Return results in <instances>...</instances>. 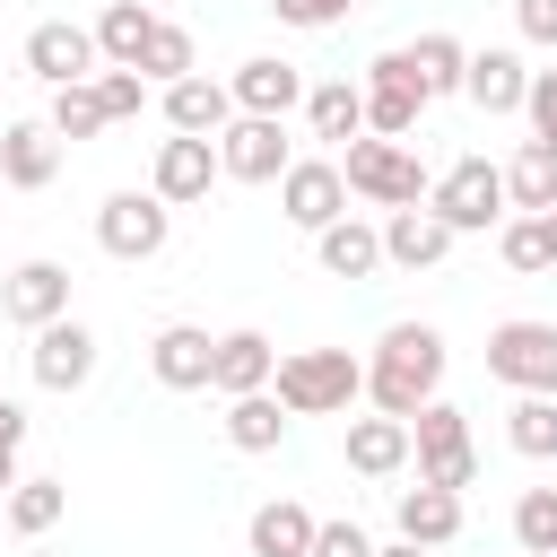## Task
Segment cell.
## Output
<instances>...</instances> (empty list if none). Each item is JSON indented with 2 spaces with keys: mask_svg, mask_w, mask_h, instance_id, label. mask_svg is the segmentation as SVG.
I'll list each match as a JSON object with an SVG mask.
<instances>
[{
  "mask_svg": "<svg viewBox=\"0 0 557 557\" xmlns=\"http://www.w3.org/2000/svg\"><path fill=\"white\" fill-rule=\"evenodd\" d=\"M505 200L531 209V218L557 209V139H522V148H513V165H505Z\"/></svg>",
  "mask_w": 557,
  "mask_h": 557,
  "instance_id": "25",
  "label": "cell"
},
{
  "mask_svg": "<svg viewBox=\"0 0 557 557\" xmlns=\"http://www.w3.org/2000/svg\"><path fill=\"white\" fill-rule=\"evenodd\" d=\"M305 122H313V139H357V131H366V87H357V78L305 87Z\"/></svg>",
  "mask_w": 557,
  "mask_h": 557,
  "instance_id": "27",
  "label": "cell"
},
{
  "mask_svg": "<svg viewBox=\"0 0 557 557\" xmlns=\"http://www.w3.org/2000/svg\"><path fill=\"white\" fill-rule=\"evenodd\" d=\"M218 165L235 174V183H278L296 157H287V131H278V113H235L226 131H218Z\"/></svg>",
  "mask_w": 557,
  "mask_h": 557,
  "instance_id": "8",
  "label": "cell"
},
{
  "mask_svg": "<svg viewBox=\"0 0 557 557\" xmlns=\"http://www.w3.org/2000/svg\"><path fill=\"white\" fill-rule=\"evenodd\" d=\"M165 235H174V200H157V191H113L96 209V244L113 261H157Z\"/></svg>",
  "mask_w": 557,
  "mask_h": 557,
  "instance_id": "6",
  "label": "cell"
},
{
  "mask_svg": "<svg viewBox=\"0 0 557 557\" xmlns=\"http://www.w3.org/2000/svg\"><path fill=\"white\" fill-rule=\"evenodd\" d=\"M400 540H418V548H444V540H461V487H435V479H418V487H400Z\"/></svg>",
  "mask_w": 557,
  "mask_h": 557,
  "instance_id": "17",
  "label": "cell"
},
{
  "mask_svg": "<svg viewBox=\"0 0 557 557\" xmlns=\"http://www.w3.org/2000/svg\"><path fill=\"white\" fill-rule=\"evenodd\" d=\"M409 453H418V479H435V487H470V479H479L470 418H461L453 400H426V409L409 418Z\"/></svg>",
  "mask_w": 557,
  "mask_h": 557,
  "instance_id": "5",
  "label": "cell"
},
{
  "mask_svg": "<svg viewBox=\"0 0 557 557\" xmlns=\"http://www.w3.org/2000/svg\"><path fill=\"white\" fill-rule=\"evenodd\" d=\"M0 487H17V444H0Z\"/></svg>",
  "mask_w": 557,
  "mask_h": 557,
  "instance_id": "42",
  "label": "cell"
},
{
  "mask_svg": "<svg viewBox=\"0 0 557 557\" xmlns=\"http://www.w3.org/2000/svg\"><path fill=\"white\" fill-rule=\"evenodd\" d=\"M165 122H174V131H191V139H218V131L235 122V87H218V78H200V70H191V78H174V87H165Z\"/></svg>",
  "mask_w": 557,
  "mask_h": 557,
  "instance_id": "20",
  "label": "cell"
},
{
  "mask_svg": "<svg viewBox=\"0 0 557 557\" xmlns=\"http://www.w3.org/2000/svg\"><path fill=\"white\" fill-rule=\"evenodd\" d=\"M513 26H522L531 44H548V52H557V0H513Z\"/></svg>",
  "mask_w": 557,
  "mask_h": 557,
  "instance_id": "40",
  "label": "cell"
},
{
  "mask_svg": "<svg viewBox=\"0 0 557 557\" xmlns=\"http://www.w3.org/2000/svg\"><path fill=\"white\" fill-rule=\"evenodd\" d=\"M278 209H287L305 235H322L331 218H348V174H339L331 157H296V165L278 174Z\"/></svg>",
  "mask_w": 557,
  "mask_h": 557,
  "instance_id": "9",
  "label": "cell"
},
{
  "mask_svg": "<svg viewBox=\"0 0 557 557\" xmlns=\"http://www.w3.org/2000/svg\"><path fill=\"white\" fill-rule=\"evenodd\" d=\"M487 374L505 392H557V322H496L487 331Z\"/></svg>",
  "mask_w": 557,
  "mask_h": 557,
  "instance_id": "7",
  "label": "cell"
},
{
  "mask_svg": "<svg viewBox=\"0 0 557 557\" xmlns=\"http://www.w3.org/2000/svg\"><path fill=\"white\" fill-rule=\"evenodd\" d=\"M409 461V418H348V470L357 479H392Z\"/></svg>",
  "mask_w": 557,
  "mask_h": 557,
  "instance_id": "24",
  "label": "cell"
},
{
  "mask_svg": "<svg viewBox=\"0 0 557 557\" xmlns=\"http://www.w3.org/2000/svg\"><path fill=\"white\" fill-rule=\"evenodd\" d=\"M61 513H70V487H61V479H17V487H9V531H17V540H44Z\"/></svg>",
  "mask_w": 557,
  "mask_h": 557,
  "instance_id": "30",
  "label": "cell"
},
{
  "mask_svg": "<svg viewBox=\"0 0 557 557\" xmlns=\"http://www.w3.org/2000/svg\"><path fill=\"white\" fill-rule=\"evenodd\" d=\"M505 435H513L522 461H557V392H522L513 418H505Z\"/></svg>",
  "mask_w": 557,
  "mask_h": 557,
  "instance_id": "31",
  "label": "cell"
},
{
  "mask_svg": "<svg viewBox=\"0 0 557 557\" xmlns=\"http://www.w3.org/2000/svg\"><path fill=\"white\" fill-rule=\"evenodd\" d=\"M339 174H348V191H357V200H374V209H418V200L435 191V183H426V165H418L400 139H374V131H357V139H348Z\"/></svg>",
  "mask_w": 557,
  "mask_h": 557,
  "instance_id": "3",
  "label": "cell"
},
{
  "mask_svg": "<svg viewBox=\"0 0 557 557\" xmlns=\"http://www.w3.org/2000/svg\"><path fill=\"white\" fill-rule=\"evenodd\" d=\"M409 70H418V87H426V104H435V96H453V87L470 78V52H461V35H444V26H435V35H418V44H409Z\"/></svg>",
  "mask_w": 557,
  "mask_h": 557,
  "instance_id": "29",
  "label": "cell"
},
{
  "mask_svg": "<svg viewBox=\"0 0 557 557\" xmlns=\"http://www.w3.org/2000/svg\"><path fill=\"white\" fill-rule=\"evenodd\" d=\"M270 9H278L287 26H305V35H313V26H339V17H348V0H270Z\"/></svg>",
  "mask_w": 557,
  "mask_h": 557,
  "instance_id": "39",
  "label": "cell"
},
{
  "mask_svg": "<svg viewBox=\"0 0 557 557\" xmlns=\"http://www.w3.org/2000/svg\"><path fill=\"white\" fill-rule=\"evenodd\" d=\"M444 252H453V226H444V218H435L426 200H418V209H392V218H383V261H400V270H435Z\"/></svg>",
  "mask_w": 557,
  "mask_h": 557,
  "instance_id": "16",
  "label": "cell"
},
{
  "mask_svg": "<svg viewBox=\"0 0 557 557\" xmlns=\"http://www.w3.org/2000/svg\"><path fill=\"white\" fill-rule=\"evenodd\" d=\"M313 513L296 505V496H270L252 522H244V540H252V557H313Z\"/></svg>",
  "mask_w": 557,
  "mask_h": 557,
  "instance_id": "23",
  "label": "cell"
},
{
  "mask_svg": "<svg viewBox=\"0 0 557 557\" xmlns=\"http://www.w3.org/2000/svg\"><path fill=\"white\" fill-rule=\"evenodd\" d=\"M0 313H9L17 331L61 322V313H70V270H61V261H17L9 287H0Z\"/></svg>",
  "mask_w": 557,
  "mask_h": 557,
  "instance_id": "13",
  "label": "cell"
},
{
  "mask_svg": "<svg viewBox=\"0 0 557 557\" xmlns=\"http://www.w3.org/2000/svg\"><path fill=\"white\" fill-rule=\"evenodd\" d=\"M548 244H557V209H548Z\"/></svg>",
  "mask_w": 557,
  "mask_h": 557,
  "instance_id": "44",
  "label": "cell"
},
{
  "mask_svg": "<svg viewBox=\"0 0 557 557\" xmlns=\"http://www.w3.org/2000/svg\"><path fill=\"white\" fill-rule=\"evenodd\" d=\"M426 209L453 226V235H487L513 200H505V165H487V157H453L444 165V183L426 191Z\"/></svg>",
  "mask_w": 557,
  "mask_h": 557,
  "instance_id": "4",
  "label": "cell"
},
{
  "mask_svg": "<svg viewBox=\"0 0 557 557\" xmlns=\"http://www.w3.org/2000/svg\"><path fill=\"white\" fill-rule=\"evenodd\" d=\"M270 374H278V348L261 339V331H226L218 339V374H209V392H270Z\"/></svg>",
  "mask_w": 557,
  "mask_h": 557,
  "instance_id": "22",
  "label": "cell"
},
{
  "mask_svg": "<svg viewBox=\"0 0 557 557\" xmlns=\"http://www.w3.org/2000/svg\"><path fill=\"white\" fill-rule=\"evenodd\" d=\"M26 366H35V383H44V392H78V383L96 374V331L61 313V322H44V331H35Z\"/></svg>",
  "mask_w": 557,
  "mask_h": 557,
  "instance_id": "12",
  "label": "cell"
},
{
  "mask_svg": "<svg viewBox=\"0 0 557 557\" xmlns=\"http://www.w3.org/2000/svg\"><path fill=\"white\" fill-rule=\"evenodd\" d=\"M96 26H70V17H44L35 35H26V70L44 78V87H78V78H96Z\"/></svg>",
  "mask_w": 557,
  "mask_h": 557,
  "instance_id": "10",
  "label": "cell"
},
{
  "mask_svg": "<svg viewBox=\"0 0 557 557\" xmlns=\"http://www.w3.org/2000/svg\"><path fill=\"white\" fill-rule=\"evenodd\" d=\"M270 392L287 400V418H339V409L366 392V366H357L348 348H296V357H278Z\"/></svg>",
  "mask_w": 557,
  "mask_h": 557,
  "instance_id": "2",
  "label": "cell"
},
{
  "mask_svg": "<svg viewBox=\"0 0 557 557\" xmlns=\"http://www.w3.org/2000/svg\"><path fill=\"white\" fill-rule=\"evenodd\" d=\"M61 174V131L52 122H9L0 131V183L9 191H44Z\"/></svg>",
  "mask_w": 557,
  "mask_h": 557,
  "instance_id": "15",
  "label": "cell"
},
{
  "mask_svg": "<svg viewBox=\"0 0 557 557\" xmlns=\"http://www.w3.org/2000/svg\"><path fill=\"white\" fill-rule=\"evenodd\" d=\"M278 435H287V400L278 392H235L226 400V444L235 453H278Z\"/></svg>",
  "mask_w": 557,
  "mask_h": 557,
  "instance_id": "26",
  "label": "cell"
},
{
  "mask_svg": "<svg viewBox=\"0 0 557 557\" xmlns=\"http://www.w3.org/2000/svg\"><path fill=\"white\" fill-rule=\"evenodd\" d=\"M148 366H157L165 392H209V374H218V339H209L200 322H165V331L148 339Z\"/></svg>",
  "mask_w": 557,
  "mask_h": 557,
  "instance_id": "14",
  "label": "cell"
},
{
  "mask_svg": "<svg viewBox=\"0 0 557 557\" xmlns=\"http://www.w3.org/2000/svg\"><path fill=\"white\" fill-rule=\"evenodd\" d=\"M374 557H426V548H418V540H392V548H374Z\"/></svg>",
  "mask_w": 557,
  "mask_h": 557,
  "instance_id": "43",
  "label": "cell"
},
{
  "mask_svg": "<svg viewBox=\"0 0 557 557\" xmlns=\"http://www.w3.org/2000/svg\"><path fill=\"white\" fill-rule=\"evenodd\" d=\"M513 540L531 557H557V487H522L513 496Z\"/></svg>",
  "mask_w": 557,
  "mask_h": 557,
  "instance_id": "34",
  "label": "cell"
},
{
  "mask_svg": "<svg viewBox=\"0 0 557 557\" xmlns=\"http://www.w3.org/2000/svg\"><path fill=\"white\" fill-rule=\"evenodd\" d=\"M496 252H505V270H557V244H548V218H505L496 226Z\"/></svg>",
  "mask_w": 557,
  "mask_h": 557,
  "instance_id": "32",
  "label": "cell"
},
{
  "mask_svg": "<svg viewBox=\"0 0 557 557\" xmlns=\"http://www.w3.org/2000/svg\"><path fill=\"white\" fill-rule=\"evenodd\" d=\"M435 383H444V331H435V322H392L383 348L366 357L374 409H383V418H418V409L435 400Z\"/></svg>",
  "mask_w": 557,
  "mask_h": 557,
  "instance_id": "1",
  "label": "cell"
},
{
  "mask_svg": "<svg viewBox=\"0 0 557 557\" xmlns=\"http://www.w3.org/2000/svg\"><path fill=\"white\" fill-rule=\"evenodd\" d=\"M148 35H157V17H148L139 0H113V9L96 17V52H104V70H139Z\"/></svg>",
  "mask_w": 557,
  "mask_h": 557,
  "instance_id": "28",
  "label": "cell"
},
{
  "mask_svg": "<svg viewBox=\"0 0 557 557\" xmlns=\"http://www.w3.org/2000/svg\"><path fill=\"white\" fill-rule=\"evenodd\" d=\"M191 70H200V61H191V35L157 17V35H148V52H139V78H157V87H174V78H191Z\"/></svg>",
  "mask_w": 557,
  "mask_h": 557,
  "instance_id": "35",
  "label": "cell"
},
{
  "mask_svg": "<svg viewBox=\"0 0 557 557\" xmlns=\"http://www.w3.org/2000/svg\"><path fill=\"white\" fill-rule=\"evenodd\" d=\"M461 96L479 104V113H522V96H531V70H522V52H470V78H461Z\"/></svg>",
  "mask_w": 557,
  "mask_h": 557,
  "instance_id": "18",
  "label": "cell"
},
{
  "mask_svg": "<svg viewBox=\"0 0 557 557\" xmlns=\"http://www.w3.org/2000/svg\"><path fill=\"white\" fill-rule=\"evenodd\" d=\"M313 252H322L331 278H374V270H383V226H366V218H331V226L313 235Z\"/></svg>",
  "mask_w": 557,
  "mask_h": 557,
  "instance_id": "21",
  "label": "cell"
},
{
  "mask_svg": "<svg viewBox=\"0 0 557 557\" xmlns=\"http://www.w3.org/2000/svg\"><path fill=\"white\" fill-rule=\"evenodd\" d=\"M96 96H104L113 122H131V113L148 104V78H139V70H96Z\"/></svg>",
  "mask_w": 557,
  "mask_h": 557,
  "instance_id": "36",
  "label": "cell"
},
{
  "mask_svg": "<svg viewBox=\"0 0 557 557\" xmlns=\"http://www.w3.org/2000/svg\"><path fill=\"white\" fill-rule=\"evenodd\" d=\"M113 113H104V96H96V78H78V87H52V131L61 139H96Z\"/></svg>",
  "mask_w": 557,
  "mask_h": 557,
  "instance_id": "33",
  "label": "cell"
},
{
  "mask_svg": "<svg viewBox=\"0 0 557 557\" xmlns=\"http://www.w3.org/2000/svg\"><path fill=\"white\" fill-rule=\"evenodd\" d=\"M522 113H531V139H557V70H531Z\"/></svg>",
  "mask_w": 557,
  "mask_h": 557,
  "instance_id": "37",
  "label": "cell"
},
{
  "mask_svg": "<svg viewBox=\"0 0 557 557\" xmlns=\"http://www.w3.org/2000/svg\"><path fill=\"white\" fill-rule=\"evenodd\" d=\"M226 165H218V139H191V131H174L165 148H157V174H148V191L157 200H174V209H191V200H209V183H218Z\"/></svg>",
  "mask_w": 557,
  "mask_h": 557,
  "instance_id": "11",
  "label": "cell"
},
{
  "mask_svg": "<svg viewBox=\"0 0 557 557\" xmlns=\"http://www.w3.org/2000/svg\"><path fill=\"white\" fill-rule=\"evenodd\" d=\"M226 87H235V113H278V122H287V104H305V78H296V61H278V52L244 61Z\"/></svg>",
  "mask_w": 557,
  "mask_h": 557,
  "instance_id": "19",
  "label": "cell"
},
{
  "mask_svg": "<svg viewBox=\"0 0 557 557\" xmlns=\"http://www.w3.org/2000/svg\"><path fill=\"white\" fill-rule=\"evenodd\" d=\"M313 557H374V540H366L357 522H322V531H313Z\"/></svg>",
  "mask_w": 557,
  "mask_h": 557,
  "instance_id": "38",
  "label": "cell"
},
{
  "mask_svg": "<svg viewBox=\"0 0 557 557\" xmlns=\"http://www.w3.org/2000/svg\"><path fill=\"white\" fill-rule=\"evenodd\" d=\"M0 444H26V409L17 400H0Z\"/></svg>",
  "mask_w": 557,
  "mask_h": 557,
  "instance_id": "41",
  "label": "cell"
}]
</instances>
